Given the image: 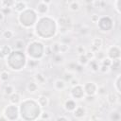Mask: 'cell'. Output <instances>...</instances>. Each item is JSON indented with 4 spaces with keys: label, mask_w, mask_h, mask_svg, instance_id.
Instances as JSON below:
<instances>
[{
    "label": "cell",
    "mask_w": 121,
    "mask_h": 121,
    "mask_svg": "<svg viewBox=\"0 0 121 121\" xmlns=\"http://www.w3.org/2000/svg\"><path fill=\"white\" fill-rule=\"evenodd\" d=\"M79 32H80L82 35H86V34H88V33H89V27H88V26H81V27H80Z\"/></svg>",
    "instance_id": "cell-47"
},
{
    "label": "cell",
    "mask_w": 121,
    "mask_h": 121,
    "mask_svg": "<svg viewBox=\"0 0 121 121\" xmlns=\"http://www.w3.org/2000/svg\"><path fill=\"white\" fill-rule=\"evenodd\" d=\"M4 20H5V13L2 10H0V23L3 22Z\"/></svg>",
    "instance_id": "cell-49"
},
{
    "label": "cell",
    "mask_w": 121,
    "mask_h": 121,
    "mask_svg": "<svg viewBox=\"0 0 121 121\" xmlns=\"http://www.w3.org/2000/svg\"><path fill=\"white\" fill-rule=\"evenodd\" d=\"M11 52H12V49L9 45H7V44L3 45L2 47H0V60L9 57Z\"/></svg>",
    "instance_id": "cell-10"
},
{
    "label": "cell",
    "mask_w": 121,
    "mask_h": 121,
    "mask_svg": "<svg viewBox=\"0 0 121 121\" xmlns=\"http://www.w3.org/2000/svg\"><path fill=\"white\" fill-rule=\"evenodd\" d=\"M16 0H1L2 9H12Z\"/></svg>",
    "instance_id": "cell-22"
},
{
    "label": "cell",
    "mask_w": 121,
    "mask_h": 121,
    "mask_svg": "<svg viewBox=\"0 0 121 121\" xmlns=\"http://www.w3.org/2000/svg\"><path fill=\"white\" fill-rule=\"evenodd\" d=\"M68 50H69V44H65V43H60V53L65 54Z\"/></svg>",
    "instance_id": "cell-35"
},
{
    "label": "cell",
    "mask_w": 121,
    "mask_h": 121,
    "mask_svg": "<svg viewBox=\"0 0 121 121\" xmlns=\"http://www.w3.org/2000/svg\"><path fill=\"white\" fill-rule=\"evenodd\" d=\"M99 18H100V16H99L98 14L94 13V14H92V15H91L90 20H91V22H93V23H97V22H98V20H99Z\"/></svg>",
    "instance_id": "cell-43"
},
{
    "label": "cell",
    "mask_w": 121,
    "mask_h": 121,
    "mask_svg": "<svg viewBox=\"0 0 121 121\" xmlns=\"http://www.w3.org/2000/svg\"><path fill=\"white\" fill-rule=\"evenodd\" d=\"M56 120H58V121H60V120L68 121V120H69V117H68V116H64V115H60V116L56 117Z\"/></svg>",
    "instance_id": "cell-48"
},
{
    "label": "cell",
    "mask_w": 121,
    "mask_h": 121,
    "mask_svg": "<svg viewBox=\"0 0 121 121\" xmlns=\"http://www.w3.org/2000/svg\"><path fill=\"white\" fill-rule=\"evenodd\" d=\"M102 44H103V40L101 38H99V37L94 38L91 42V49L90 50H92L95 53L102 48Z\"/></svg>",
    "instance_id": "cell-7"
},
{
    "label": "cell",
    "mask_w": 121,
    "mask_h": 121,
    "mask_svg": "<svg viewBox=\"0 0 121 121\" xmlns=\"http://www.w3.org/2000/svg\"><path fill=\"white\" fill-rule=\"evenodd\" d=\"M69 84H70V86H71V87H73V86H76V85L79 84V80L74 77V78H72L69 80Z\"/></svg>",
    "instance_id": "cell-45"
},
{
    "label": "cell",
    "mask_w": 121,
    "mask_h": 121,
    "mask_svg": "<svg viewBox=\"0 0 121 121\" xmlns=\"http://www.w3.org/2000/svg\"><path fill=\"white\" fill-rule=\"evenodd\" d=\"M84 54H85L86 57L89 59V60H93V59L95 58V53H94L92 50H86V52H85Z\"/></svg>",
    "instance_id": "cell-44"
},
{
    "label": "cell",
    "mask_w": 121,
    "mask_h": 121,
    "mask_svg": "<svg viewBox=\"0 0 121 121\" xmlns=\"http://www.w3.org/2000/svg\"><path fill=\"white\" fill-rule=\"evenodd\" d=\"M12 9L16 11V12H22V11H24L25 9H27V5H26V3L25 2V1H23V0H18V1H15V3H14V5H13V7H12Z\"/></svg>",
    "instance_id": "cell-8"
},
{
    "label": "cell",
    "mask_w": 121,
    "mask_h": 121,
    "mask_svg": "<svg viewBox=\"0 0 121 121\" xmlns=\"http://www.w3.org/2000/svg\"><path fill=\"white\" fill-rule=\"evenodd\" d=\"M69 9L71 11H78L80 9V4H79V2L77 1V0L70 2V4H69Z\"/></svg>",
    "instance_id": "cell-23"
},
{
    "label": "cell",
    "mask_w": 121,
    "mask_h": 121,
    "mask_svg": "<svg viewBox=\"0 0 121 121\" xmlns=\"http://www.w3.org/2000/svg\"><path fill=\"white\" fill-rule=\"evenodd\" d=\"M9 78V74L7 71H2V72L0 73V80H1L2 82L8 81Z\"/></svg>",
    "instance_id": "cell-33"
},
{
    "label": "cell",
    "mask_w": 121,
    "mask_h": 121,
    "mask_svg": "<svg viewBox=\"0 0 121 121\" xmlns=\"http://www.w3.org/2000/svg\"><path fill=\"white\" fill-rule=\"evenodd\" d=\"M42 2H43V3L47 4V5H50L52 3V0H42Z\"/></svg>",
    "instance_id": "cell-51"
},
{
    "label": "cell",
    "mask_w": 121,
    "mask_h": 121,
    "mask_svg": "<svg viewBox=\"0 0 121 121\" xmlns=\"http://www.w3.org/2000/svg\"><path fill=\"white\" fill-rule=\"evenodd\" d=\"M120 48L118 45H112L111 47H109L108 51H107V57L110 58L111 60H114V59H120Z\"/></svg>",
    "instance_id": "cell-4"
},
{
    "label": "cell",
    "mask_w": 121,
    "mask_h": 121,
    "mask_svg": "<svg viewBox=\"0 0 121 121\" xmlns=\"http://www.w3.org/2000/svg\"><path fill=\"white\" fill-rule=\"evenodd\" d=\"M76 107H77V103L73 99H67L64 103V109L68 112H72L76 109Z\"/></svg>",
    "instance_id": "cell-13"
},
{
    "label": "cell",
    "mask_w": 121,
    "mask_h": 121,
    "mask_svg": "<svg viewBox=\"0 0 121 121\" xmlns=\"http://www.w3.org/2000/svg\"><path fill=\"white\" fill-rule=\"evenodd\" d=\"M108 94L107 89L105 86H97V90H96V95H98L99 96H104Z\"/></svg>",
    "instance_id": "cell-30"
},
{
    "label": "cell",
    "mask_w": 121,
    "mask_h": 121,
    "mask_svg": "<svg viewBox=\"0 0 121 121\" xmlns=\"http://www.w3.org/2000/svg\"><path fill=\"white\" fill-rule=\"evenodd\" d=\"M120 68V59H114L112 60V64L110 66V69L112 70H118Z\"/></svg>",
    "instance_id": "cell-28"
},
{
    "label": "cell",
    "mask_w": 121,
    "mask_h": 121,
    "mask_svg": "<svg viewBox=\"0 0 121 121\" xmlns=\"http://www.w3.org/2000/svg\"><path fill=\"white\" fill-rule=\"evenodd\" d=\"M39 118L42 119V120H51V119H53V116H52V113L50 112H48V111H43L40 113Z\"/></svg>",
    "instance_id": "cell-24"
},
{
    "label": "cell",
    "mask_w": 121,
    "mask_h": 121,
    "mask_svg": "<svg viewBox=\"0 0 121 121\" xmlns=\"http://www.w3.org/2000/svg\"><path fill=\"white\" fill-rule=\"evenodd\" d=\"M71 96L75 99H82L85 96V93L83 90V86L80 84H78L76 86H73L71 89Z\"/></svg>",
    "instance_id": "cell-2"
},
{
    "label": "cell",
    "mask_w": 121,
    "mask_h": 121,
    "mask_svg": "<svg viewBox=\"0 0 121 121\" xmlns=\"http://www.w3.org/2000/svg\"><path fill=\"white\" fill-rule=\"evenodd\" d=\"M72 78H74V75H73V73H71V71H66L63 73V80L69 81Z\"/></svg>",
    "instance_id": "cell-36"
},
{
    "label": "cell",
    "mask_w": 121,
    "mask_h": 121,
    "mask_svg": "<svg viewBox=\"0 0 121 121\" xmlns=\"http://www.w3.org/2000/svg\"><path fill=\"white\" fill-rule=\"evenodd\" d=\"M39 63H40V60H39L30 58L28 60L26 61V66L28 69H30V70H34V69H36V68L38 67Z\"/></svg>",
    "instance_id": "cell-16"
},
{
    "label": "cell",
    "mask_w": 121,
    "mask_h": 121,
    "mask_svg": "<svg viewBox=\"0 0 121 121\" xmlns=\"http://www.w3.org/2000/svg\"><path fill=\"white\" fill-rule=\"evenodd\" d=\"M112 60H111L110 58H108V57L106 56L102 60H100V64H103V65H106V66L110 67L111 64H112Z\"/></svg>",
    "instance_id": "cell-37"
},
{
    "label": "cell",
    "mask_w": 121,
    "mask_h": 121,
    "mask_svg": "<svg viewBox=\"0 0 121 121\" xmlns=\"http://www.w3.org/2000/svg\"><path fill=\"white\" fill-rule=\"evenodd\" d=\"M120 82H121V75L118 74L115 78V80H114V83H113V86H114V89L116 91L117 94H120L121 92V88H120Z\"/></svg>",
    "instance_id": "cell-25"
},
{
    "label": "cell",
    "mask_w": 121,
    "mask_h": 121,
    "mask_svg": "<svg viewBox=\"0 0 121 121\" xmlns=\"http://www.w3.org/2000/svg\"><path fill=\"white\" fill-rule=\"evenodd\" d=\"M102 3H103V1L102 0H94L93 1V3H92V6L94 7V8H101L102 7Z\"/></svg>",
    "instance_id": "cell-40"
},
{
    "label": "cell",
    "mask_w": 121,
    "mask_h": 121,
    "mask_svg": "<svg viewBox=\"0 0 121 121\" xmlns=\"http://www.w3.org/2000/svg\"><path fill=\"white\" fill-rule=\"evenodd\" d=\"M87 65L90 66L91 70H92L94 73H96V72H98V68H99V65H100V64H99V61H98L97 60L93 59V60H89V62H88Z\"/></svg>",
    "instance_id": "cell-18"
},
{
    "label": "cell",
    "mask_w": 121,
    "mask_h": 121,
    "mask_svg": "<svg viewBox=\"0 0 121 121\" xmlns=\"http://www.w3.org/2000/svg\"><path fill=\"white\" fill-rule=\"evenodd\" d=\"M93 1H94V0H83V2H84L86 5H92Z\"/></svg>",
    "instance_id": "cell-50"
},
{
    "label": "cell",
    "mask_w": 121,
    "mask_h": 121,
    "mask_svg": "<svg viewBox=\"0 0 121 121\" xmlns=\"http://www.w3.org/2000/svg\"><path fill=\"white\" fill-rule=\"evenodd\" d=\"M37 102L39 104V106L41 108H46L49 105V98L46 95H41L38 98H37Z\"/></svg>",
    "instance_id": "cell-15"
},
{
    "label": "cell",
    "mask_w": 121,
    "mask_h": 121,
    "mask_svg": "<svg viewBox=\"0 0 121 121\" xmlns=\"http://www.w3.org/2000/svg\"><path fill=\"white\" fill-rule=\"evenodd\" d=\"M76 50H77V52H78V55H80V54H84L85 52H86V49H85V47L83 46V45H78L77 46V48H76Z\"/></svg>",
    "instance_id": "cell-42"
},
{
    "label": "cell",
    "mask_w": 121,
    "mask_h": 121,
    "mask_svg": "<svg viewBox=\"0 0 121 121\" xmlns=\"http://www.w3.org/2000/svg\"><path fill=\"white\" fill-rule=\"evenodd\" d=\"M59 26H69L71 24V20L68 16L66 15H62L60 17H59L58 21H57Z\"/></svg>",
    "instance_id": "cell-14"
},
{
    "label": "cell",
    "mask_w": 121,
    "mask_h": 121,
    "mask_svg": "<svg viewBox=\"0 0 121 121\" xmlns=\"http://www.w3.org/2000/svg\"><path fill=\"white\" fill-rule=\"evenodd\" d=\"M59 32L60 35H67L69 32V26H59Z\"/></svg>",
    "instance_id": "cell-39"
},
{
    "label": "cell",
    "mask_w": 121,
    "mask_h": 121,
    "mask_svg": "<svg viewBox=\"0 0 121 121\" xmlns=\"http://www.w3.org/2000/svg\"><path fill=\"white\" fill-rule=\"evenodd\" d=\"M83 90L86 95H95L97 90V84L94 81H88L83 85Z\"/></svg>",
    "instance_id": "cell-3"
},
{
    "label": "cell",
    "mask_w": 121,
    "mask_h": 121,
    "mask_svg": "<svg viewBox=\"0 0 121 121\" xmlns=\"http://www.w3.org/2000/svg\"><path fill=\"white\" fill-rule=\"evenodd\" d=\"M34 79H35V81H36L38 84H44L45 81H46L45 76H44L43 73H41V72H38V73L35 74Z\"/></svg>",
    "instance_id": "cell-19"
},
{
    "label": "cell",
    "mask_w": 121,
    "mask_h": 121,
    "mask_svg": "<svg viewBox=\"0 0 121 121\" xmlns=\"http://www.w3.org/2000/svg\"><path fill=\"white\" fill-rule=\"evenodd\" d=\"M35 11L38 15H45L49 11V5L43 3V2H39L35 8Z\"/></svg>",
    "instance_id": "cell-5"
},
{
    "label": "cell",
    "mask_w": 121,
    "mask_h": 121,
    "mask_svg": "<svg viewBox=\"0 0 121 121\" xmlns=\"http://www.w3.org/2000/svg\"><path fill=\"white\" fill-rule=\"evenodd\" d=\"M113 6H114V9H115L116 12L118 14H120L121 13V10H120V0H114Z\"/></svg>",
    "instance_id": "cell-41"
},
{
    "label": "cell",
    "mask_w": 121,
    "mask_h": 121,
    "mask_svg": "<svg viewBox=\"0 0 121 121\" xmlns=\"http://www.w3.org/2000/svg\"><path fill=\"white\" fill-rule=\"evenodd\" d=\"M105 57H106V53H104V52L101 51V49H100V50L95 52V58H94V59H95V60H97L98 61H100V60H102Z\"/></svg>",
    "instance_id": "cell-29"
},
{
    "label": "cell",
    "mask_w": 121,
    "mask_h": 121,
    "mask_svg": "<svg viewBox=\"0 0 121 121\" xmlns=\"http://www.w3.org/2000/svg\"><path fill=\"white\" fill-rule=\"evenodd\" d=\"M110 119L111 120H113V121H119L121 119V114L118 112H112L111 115H110Z\"/></svg>",
    "instance_id": "cell-34"
},
{
    "label": "cell",
    "mask_w": 121,
    "mask_h": 121,
    "mask_svg": "<svg viewBox=\"0 0 121 121\" xmlns=\"http://www.w3.org/2000/svg\"><path fill=\"white\" fill-rule=\"evenodd\" d=\"M119 94H115L114 92H110L109 94H107V101L110 105H115L118 102V96Z\"/></svg>",
    "instance_id": "cell-12"
},
{
    "label": "cell",
    "mask_w": 121,
    "mask_h": 121,
    "mask_svg": "<svg viewBox=\"0 0 121 121\" xmlns=\"http://www.w3.org/2000/svg\"><path fill=\"white\" fill-rule=\"evenodd\" d=\"M44 54H45V56H51V55H53V52H52V49H51V46L50 45H46L44 47Z\"/></svg>",
    "instance_id": "cell-46"
},
{
    "label": "cell",
    "mask_w": 121,
    "mask_h": 121,
    "mask_svg": "<svg viewBox=\"0 0 121 121\" xmlns=\"http://www.w3.org/2000/svg\"><path fill=\"white\" fill-rule=\"evenodd\" d=\"M110 70H111L110 67H108L106 65H103V64H100L99 65V68H98V71L100 73H102V74H107V73L110 72Z\"/></svg>",
    "instance_id": "cell-38"
},
{
    "label": "cell",
    "mask_w": 121,
    "mask_h": 121,
    "mask_svg": "<svg viewBox=\"0 0 121 121\" xmlns=\"http://www.w3.org/2000/svg\"><path fill=\"white\" fill-rule=\"evenodd\" d=\"M13 92H15V90H14V87H13L12 85L8 84V85L5 86V88H4V94H5L6 95H11Z\"/></svg>",
    "instance_id": "cell-31"
},
{
    "label": "cell",
    "mask_w": 121,
    "mask_h": 121,
    "mask_svg": "<svg viewBox=\"0 0 121 121\" xmlns=\"http://www.w3.org/2000/svg\"><path fill=\"white\" fill-rule=\"evenodd\" d=\"M53 87L57 91H62L66 88V81L61 78H57L53 83Z\"/></svg>",
    "instance_id": "cell-9"
},
{
    "label": "cell",
    "mask_w": 121,
    "mask_h": 121,
    "mask_svg": "<svg viewBox=\"0 0 121 121\" xmlns=\"http://www.w3.org/2000/svg\"><path fill=\"white\" fill-rule=\"evenodd\" d=\"M26 47V43L23 39H16L14 42V48L16 50H20L22 51L24 48Z\"/></svg>",
    "instance_id": "cell-20"
},
{
    "label": "cell",
    "mask_w": 121,
    "mask_h": 121,
    "mask_svg": "<svg viewBox=\"0 0 121 121\" xmlns=\"http://www.w3.org/2000/svg\"><path fill=\"white\" fill-rule=\"evenodd\" d=\"M39 89V84L36 81H30L26 85V90L30 94H35Z\"/></svg>",
    "instance_id": "cell-17"
},
{
    "label": "cell",
    "mask_w": 121,
    "mask_h": 121,
    "mask_svg": "<svg viewBox=\"0 0 121 121\" xmlns=\"http://www.w3.org/2000/svg\"><path fill=\"white\" fill-rule=\"evenodd\" d=\"M9 102L11 104H15V105H18L19 103L22 102V97H21V95L17 92H13L11 95H9Z\"/></svg>",
    "instance_id": "cell-11"
},
{
    "label": "cell",
    "mask_w": 121,
    "mask_h": 121,
    "mask_svg": "<svg viewBox=\"0 0 121 121\" xmlns=\"http://www.w3.org/2000/svg\"><path fill=\"white\" fill-rule=\"evenodd\" d=\"M52 56H53V62L55 64H60L64 60L63 54H61V53H56V54H53Z\"/></svg>",
    "instance_id": "cell-21"
},
{
    "label": "cell",
    "mask_w": 121,
    "mask_h": 121,
    "mask_svg": "<svg viewBox=\"0 0 121 121\" xmlns=\"http://www.w3.org/2000/svg\"><path fill=\"white\" fill-rule=\"evenodd\" d=\"M13 36H14V32L10 29H6L2 32V38H4L5 40H9L13 38Z\"/></svg>",
    "instance_id": "cell-26"
},
{
    "label": "cell",
    "mask_w": 121,
    "mask_h": 121,
    "mask_svg": "<svg viewBox=\"0 0 121 121\" xmlns=\"http://www.w3.org/2000/svg\"><path fill=\"white\" fill-rule=\"evenodd\" d=\"M3 114L7 117L8 120H16L19 118V108L17 105L10 103L5 108Z\"/></svg>",
    "instance_id": "cell-1"
},
{
    "label": "cell",
    "mask_w": 121,
    "mask_h": 121,
    "mask_svg": "<svg viewBox=\"0 0 121 121\" xmlns=\"http://www.w3.org/2000/svg\"><path fill=\"white\" fill-rule=\"evenodd\" d=\"M72 112H73V115H74L75 118H77V119H81V118H83V117L86 115L87 111H86V109H85L83 106H81V105H77L76 109H75Z\"/></svg>",
    "instance_id": "cell-6"
},
{
    "label": "cell",
    "mask_w": 121,
    "mask_h": 121,
    "mask_svg": "<svg viewBox=\"0 0 121 121\" xmlns=\"http://www.w3.org/2000/svg\"><path fill=\"white\" fill-rule=\"evenodd\" d=\"M60 42H55V43H53L50 45V46H51V49H52L53 54L60 53Z\"/></svg>",
    "instance_id": "cell-32"
},
{
    "label": "cell",
    "mask_w": 121,
    "mask_h": 121,
    "mask_svg": "<svg viewBox=\"0 0 121 121\" xmlns=\"http://www.w3.org/2000/svg\"><path fill=\"white\" fill-rule=\"evenodd\" d=\"M88 62H89V59L86 57L85 54H80V55L78 56V63H79L80 65L85 66V65L88 64Z\"/></svg>",
    "instance_id": "cell-27"
}]
</instances>
